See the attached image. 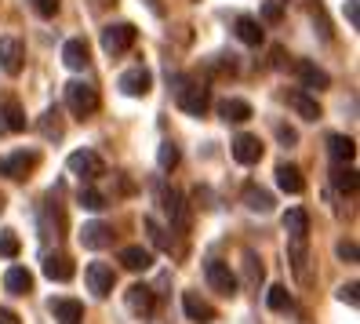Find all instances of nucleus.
<instances>
[{
  "label": "nucleus",
  "mask_w": 360,
  "mask_h": 324,
  "mask_svg": "<svg viewBox=\"0 0 360 324\" xmlns=\"http://www.w3.org/2000/svg\"><path fill=\"white\" fill-rule=\"evenodd\" d=\"M331 186L338 193H346V197H353L356 193V168L353 164H335L331 168Z\"/></svg>",
  "instance_id": "obj_27"
},
{
  "label": "nucleus",
  "mask_w": 360,
  "mask_h": 324,
  "mask_svg": "<svg viewBox=\"0 0 360 324\" xmlns=\"http://www.w3.org/2000/svg\"><path fill=\"white\" fill-rule=\"evenodd\" d=\"M0 211H4V197H0Z\"/></svg>",
  "instance_id": "obj_47"
},
{
  "label": "nucleus",
  "mask_w": 360,
  "mask_h": 324,
  "mask_svg": "<svg viewBox=\"0 0 360 324\" xmlns=\"http://www.w3.org/2000/svg\"><path fill=\"white\" fill-rule=\"evenodd\" d=\"M295 73H299V80H302V88H306V92H324V88H331V77H328L321 66L306 62V58L295 62Z\"/></svg>",
  "instance_id": "obj_13"
},
{
  "label": "nucleus",
  "mask_w": 360,
  "mask_h": 324,
  "mask_svg": "<svg viewBox=\"0 0 360 324\" xmlns=\"http://www.w3.org/2000/svg\"><path fill=\"white\" fill-rule=\"evenodd\" d=\"M0 135H8V124H4V110H0Z\"/></svg>",
  "instance_id": "obj_45"
},
{
  "label": "nucleus",
  "mask_w": 360,
  "mask_h": 324,
  "mask_svg": "<svg viewBox=\"0 0 360 324\" xmlns=\"http://www.w3.org/2000/svg\"><path fill=\"white\" fill-rule=\"evenodd\" d=\"M44 277L48 280H70L73 277V258L70 255H44Z\"/></svg>",
  "instance_id": "obj_25"
},
{
  "label": "nucleus",
  "mask_w": 360,
  "mask_h": 324,
  "mask_svg": "<svg viewBox=\"0 0 360 324\" xmlns=\"http://www.w3.org/2000/svg\"><path fill=\"white\" fill-rule=\"evenodd\" d=\"M0 255H4V258H15V255H18V237H15V230H0Z\"/></svg>",
  "instance_id": "obj_37"
},
{
  "label": "nucleus",
  "mask_w": 360,
  "mask_h": 324,
  "mask_svg": "<svg viewBox=\"0 0 360 324\" xmlns=\"http://www.w3.org/2000/svg\"><path fill=\"white\" fill-rule=\"evenodd\" d=\"M277 139H281L284 146H295V142H299V132H295V127H284V124H281V127H277Z\"/></svg>",
  "instance_id": "obj_43"
},
{
  "label": "nucleus",
  "mask_w": 360,
  "mask_h": 324,
  "mask_svg": "<svg viewBox=\"0 0 360 324\" xmlns=\"http://www.w3.org/2000/svg\"><path fill=\"white\" fill-rule=\"evenodd\" d=\"M84 280H88V292L95 299H110L113 285H117V273L110 263H91L88 270H84Z\"/></svg>",
  "instance_id": "obj_9"
},
{
  "label": "nucleus",
  "mask_w": 360,
  "mask_h": 324,
  "mask_svg": "<svg viewBox=\"0 0 360 324\" xmlns=\"http://www.w3.org/2000/svg\"><path fill=\"white\" fill-rule=\"evenodd\" d=\"M266 154V146L259 142V135H237L233 139V161L237 164H259Z\"/></svg>",
  "instance_id": "obj_11"
},
{
  "label": "nucleus",
  "mask_w": 360,
  "mask_h": 324,
  "mask_svg": "<svg viewBox=\"0 0 360 324\" xmlns=\"http://www.w3.org/2000/svg\"><path fill=\"white\" fill-rule=\"evenodd\" d=\"M284 233H288V241H309V215H306V208H288L284 211Z\"/></svg>",
  "instance_id": "obj_16"
},
{
  "label": "nucleus",
  "mask_w": 360,
  "mask_h": 324,
  "mask_svg": "<svg viewBox=\"0 0 360 324\" xmlns=\"http://www.w3.org/2000/svg\"><path fill=\"white\" fill-rule=\"evenodd\" d=\"M37 154H33V149H15V154H8V157H0V175H4V179H26L30 175V171L37 168Z\"/></svg>",
  "instance_id": "obj_8"
},
{
  "label": "nucleus",
  "mask_w": 360,
  "mask_h": 324,
  "mask_svg": "<svg viewBox=\"0 0 360 324\" xmlns=\"http://www.w3.org/2000/svg\"><path fill=\"white\" fill-rule=\"evenodd\" d=\"M66 106H70V113L73 117H91L98 110V88L88 80H70L66 84Z\"/></svg>",
  "instance_id": "obj_2"
},
{
  "label": "nucleus",
  "mask_w": 360,
  "mask_h": 324,
  "mask_svg": "<svg viewBox=\"0 0 360 324\" xmlns=\"http://www.w3.org/2000/svg\"><path fill=\"white\" fill-rule=\"evenodd\" d=\"M356 292H360L356 285H342V288H338V299H342L346 306H360V295Z\"/></svg>",
  "instance_id": "obj_39"
},
{
  "label": "nucleus",
  "mask_w": 360,
  "mask_h": 324,
  "mask_svg": "<svg viewBox=\"0 0 360 324\" xmlns=\"http://www.w3.org/2000/svg\"><path fill=\"white\" fill-rule=\"evenodd\" d=\"M146 4H150V8H153V11L160 15V0H146Z\"/></svg>",
  "instance_id": "obj_46"
},
{
  "label": "nucleus",
  "mask_w": 360,
  "mask_h": 324,
  "mask_svg": "<svg viewBox=\"0 0 360 324\" xmlns=\"http://www.w3.org/2000/svg\"><path fill=\"white\" fill-rule=\"evenodd\" d=\"M338 258H342V263H356V244L353 241H338Z\"/></svg>",
  "instance_id": "obj_40"
},
{
  "label": "nucleus",
  "mask_w": 360,
  "mask_h": 324,
  "mask_svg": "<svg viewBox=\"0 0 360 324\" xmlns=\"http://www.w3.org/2000/svg\"><path fill=\"white\" fill-rule=\"evenodd\" d=\"M219 117L226 124H244V120L255 117V110H251V102H244V99H222L219 102Z\"/></svg>",
  "instance_id": "obj_21"
},
{
  "label": "nucleus",
  "mask_w": 360,
  "mask_h": 324,
  "mask_svg": "<svg viewBox=\"0 0 360 324\" xmlns=\"http://www.w3.org/2000/svg\"><path fill=\"white\" fill-rule=\"evenodd\" d=\"M288 106L302 120H321V102H316V95H309V92H288Z\"/></svg>",
  "instance_id": "obj_20"
},
{
  "label": "nucleus",
  "mask_w": 360,
  "mask_h": 324,
  "mask_svg": "<svg viewBox=\"0 0 360 324\" xmlns=\"http://www.w3.org/2000/svg\"><path fill=\"white\" fill-rule=\"evenodd\" d=\"M146 233H150V241L157 244V248H164V251H172L175 244H172V237H167V230L157 223V219H146Z\"/></svg>",
  "instance_id": "obj_36"
},
{
  "label": "nucleus",
  "mask_w": 360,
  "mask_h": 324,
  "mask_svg": "<svg viewBox=\"0 0 360 324\" xmlns=\"http://www.w3.org/2000/svg\"><path fill=\"white\" fill-rule=\"evenodd\" d=\"M262 18H266V23H281V18H284V11H281V4H273V0H269V4L262 8Z\"/></svg>",
  "instance_id": "obj_42"
},
{
  "label": "nucleus",
  "mask_w": 360,
  "mask_h": 324,
  "mask_svg": "<svg viewBox=\"0 0 360 324\" xmlns=\"http://www.w3.org/2000/svg\"><path fill=\"white\" fill-rule=\"evenodd\" d=\"M262 277H266V270H262V263H259V255H255V251H244V280H248V288L259 292Z\"/></svg>",
  "instance_id": "obj_30"
},
{
  "label": "nucleus",
  "mask_w": 360,
  "mask_h": 324,
  "mask_svg": "<svg viewBox=\"0 0 360 324\" xmlns=\"http://www.w3.org/2000/svg\"><path fill=\"white\" fill-rule=\"evenodd\" d=\"M135 37H139V30L131 23H110L102 30V51L105 55H124V51L135 48Z\"/></svg>",
  "instance_id": "obj_4"
},
{
  "label": "nucleus",
  "mask_w": 360,
  "mask_h": 324,
  "mask_svg": "<svg viewBox=\"0 0 360 324\" xmlns=\"http://www.w3.org/2000/svg\"><path fill=\"white\" fill-rule=\"evenodd\" d=\"M77 204H80L84 211H102L110 201H105V193H98V189H91V186H84V189L77 193Z\"/></svg>",
  "instance_id": "obj_31"
},
{
  "label": "nucleus",
  "mask_w": 360,
  "mask_h": 324,
  "mask_svg": "<svg viewBox=\"0 0 360 324\" xmlns=\"http://www.w3.org/2000/svg\"><path fill=\"white\" fill-rule=\"evenodd\" d=\"M66 168L73 171V175L88 179V182H95V179H102V175H105V161L95 154V149H77V154H70Z\"/></svg>",
  "instance_id": "obj_6"
},
{
  "label": "nucleus",
  "mask_w": 360,
  "mask_h": 324,
  "mask_svg": "<svg viewBox=\"0 0 360 324\" xmlns=\"http://www.w3.org/2000/svg\"><path fill=\"white\" fill-rule=\"evenodd\" d=\"M30 8H33L40 18H55V15H58V0H30Z\"/></svg>",
  "instance_id": "obj_38"
},
{
  "label": "nucleus",
  "mask_w": 360,
  "mask_h": 324,
  "mask_svg": "<svg viewBox=\"0 0 360 324\" xmlns=\"http://www.w3.org/2000/svg\"><path fill=\"white\" fill-rule=\"evenodd\" d=\"M237 37H240V44H248V48H259L262 44V23L259 18H251V15H240L237 18Z\"/></svg>",
  "instance_id": "obj_24"
},
{
  "label": "nucleus",
  "mask_w": 360,
  "mask_h": 324,
  "mask_svg": "<svg viewBox=\"0 0 360 324\" xmlns=\"http://www.w3.org/2000/svg\"><path fill=\"white\" fill-rule=\"evenodd\" d=\"M153 197H157L160 211L172 219L175 230H189V211H186V201H182V193H179L175 186H167L164 179H157V182H153Z\"/></svg>",
  "instance_id": "obj_1"
},
{
  "label": "nucleus",
  "mask_w": 360,
  "mask_h": 324,
  "mask_svg": "<svg viewBox=\"0 0 360 324\" xmlns=\"http://www.w3.org/2000/svg\"><path fill=\"white\" fill-rule=\"evenodd\" d=\"M48 310L58 324H80L84 320V302H77V299H51Z\"/></svg>",
  "instance_id": "obj_17"
},
{
  "label": "nucleus",
  "mask_w": 360,
  "mask_h": 324,
  "mask_svg": "<svg viewBox=\"0 0 360 324\" xmlns=\"http://www.w3.org/2000/svg\"><path fill=\"white\" fill-rule=\"evenodd\" d=\"M62 132H66V127H62V113L58 110H48L44 117H40V135L44 139H62Z\"/></svg>",
  "instance_id": "obj_32"
},
{
  "label": "nucleus",
  "mask_w": 360,
  "mask_h": 324,
  "mask_svg": "<svg viewBox=\"0 0 360 324\" xmlns=\"http://www.w3.org/2000/svg\"><path fill=\"white\" fill-rule=\"evenodd\" d=\"M244 208L248 211H259V215H269L273 211V193L262 189V186H255V182H248L244 186Z\"/></svg>",
  "instance_id": "obj_22"
},
{
  "label": "nucleus",
  "mask_w": 360,
  "mask_h": 324,
  "mask_svg": "<svg viewBox=\"0 0 360 324\" xmlns=\"http://www.w3.org/2000/svg\"><path fill=\"white\" fill-rule=\"evenodd\" d=\"M124 299H128V310H131L135 317H150L153 306H157V295H153L150 285H131Z\"/></svg>",
  "instance_id": "obj_14"
},
{
  "label": "nucleus",
  "mask_w": 360,
  "mask_h": 324,
  "mask_svg": "<svg viewBox=\"0 0 360 324\" xmlns=\"http://www.w3.org/2000/svg\"><path fill=\"white\" fill-rule=\"evenodd\" d=\"M179 161H182L179 146H175V142H160V149H157V164H160V171H172Z\"/></svg>",
  "instance_id": "obj_33"
},
{
  "label": "nucleus",
  "mask_w": 360,
  "mask_h": 324,
  "mask_svg": "<svg viewBox=\"0 0 360 324\" xmlns=\"http://www.w3.org/2000/svg\"><path fill=\"white\" fill-rule=\"evenodd\" d=\"M26 66V44L18 37H0V70L8 77H18Z\"/></svg>",
  "instance_id": "obj_7"
},
{
  "label": "nucleus",
  "mask_w": 360,
  "mask_h": 324,
  "mask_svg": "<svg viewBox=\"0 0 360 324\" xmlns=\"http://www.w3.org/2000/svg\"><path fill=\"white\" fill-rule=\"evenodd\" d=\"M175 102H179V110H186L189 117H204V113H207V106H211V92L204 88V84H193V80L179 77Z\"/></svg>",
  "instance_id": "obj_3"
},
{
  "label": "nucleus",
  "mask_w": 360,
  "mask_h": 324,
  "mask_svg": "<svg viewBox=\"0 0 360 324\" xmlns=\"http://www.w3.org/2000/svg\"><path fill=\"white\" fill-rule=\"evenodd\" d=\"M117 88L124 95H131V99H142V95H150V88H153V73L146 70V66H131V70L120 73Z\"/></svg>",
  "instance_id": "obj_10"
},
{
  "label": "nucleus",
  "mask_w": 360,
  "mask_h": 324,
  "mask_svg": "<svg viewBox=\"0 0 360 324\" xmlns=\"http://www.w3.org/2000/svg\"><path fill=\"white\" fill-rule=\"evenodd\" d=\"M204 277H207V285L211 292H219V295H237V273H233L222 258H207L204 263Z\"/></svg>",
  "instance_id": "obj_5"
},
{
  "label": "nucleus",
  "mask_w": 360,
  "mask_h": 324,
  "mask_svg": "<svg viewBox=\"0 0 360 324\" xmlns=\"http://www.w3.org/2000/svg\"><path fill=\"white\" fill-rule=\"evenodd\" d=\"M4 288H8L11 295H30V292H33V273H30L26 266H11V270L4 273Z\"/></svg>",
  "instance_id": "obj_26"
},
{
  "label": "nucleus",
  "mask_w": 360,
  "mask_h": 324,
  "mask_svg": "<svg viewBox=\"0 0 360 324\" xmlns=\"http://www.w3.org/2000/svg\"><path fill=\"white\" fill-rule=\"evenodd\" d=\"M266 302H269V310H291V292L284 288V285H273L269 292H266Z\"/></svg>",
  "instance_id": "obj_35"
},
{
  "label": "nucleus",
  "mask_w": 360,
  "mask_h": 324,
  "mask_svg": "<svg viewBox=\"0 0 360 324\" xmlns=\"http://www.w3.org/2000/svg\"><path fill=\"white\" fill-rule=\"evenodd\" d=\"M62 62H66V66H70L73 73L88 70V62H91V55H88V44H84L80 37L66 40V44H62Z\"/></svg>",
  "instance_id": "obj_19"
},
{
  "label": "nucleus",
  "mask_w": 360,
  "mask_h": 324,
  "mask_svg": "<svg viewBox=\"0 0 360 324\" xmlns=\"http://www.w3.org/2000/svg\"><path fill=\"white\" fill-rule=\"evenodd\" d=\"M0 324H22V320H18V313H11V310L0 306Z\"/></svg>",
  "instance_id": "obj_44"
},
{
  "label": "nucleus",
  "mask_w": 360,
  "mask_h": 324,
  "mask_svg": "<svg viewBox=\"0 0 360 324\" xmlns=\"http://www.w3.org/2000/svg\"><path fill=\"white\" fill-rule=\"evenodd\" d=\"M346 18H349L353 30L360 26V0H346Z\"/></svg>",
  "instance_id": "obj_41"
},
{
  "label": "nucleus",
  "mask_w": 360,
  "mask_h": 324,
  "mask_svg": "<svg viewBox=\"0 0 360 324\" xmlns=\"http://www.w3.org/2000/svg\"><path fill=\"white\" fill-rule=\"evenodd\" d=\"M277 186L284 193H302L306 189V179H302V171L295 168V164H277Z\"/></svg>",
  "instance_id": "obj_28"
},
{
  "label": "nucleus",
  "mask_w": 360,
  "mask_h": 324,
  "mask_svg": "<svg viewBox=\"0 0 360 324\" xmlns=\"http://www.w3.org/2000/svg\"><path fill=\"white\" fill-rule=\"evenodd\" d=\"M328 154L335 164H353L356 157V142L349 135H328Z\"/></svg>",
  "instance_id": "obj_23"
},
{
  "label": "nucleus",
  "mask_w": 360,
  "mask_h": 324,
  "mask_svg": "<svg viewBox=\"0 0 360 324\" xmlns=\"http://www.w3.org/2000/svg\"><path fill=\"white\" fill-rule=\"evenodd\" d=\"M182 310H186L189 320H197V324H211V320L219 317L215 306H211L207 299H200L197 292H182Z\"/></svg>",
  "instance_id": "obj_12"
},
{
  "label": "nucleus",
  "mask_w": 360,
  "mask_h": 324,
  "mask_svg": "<svg viewBox=\"0 0 360 324\" xmlns=\"http://www.w3.org/2000/svg\"><path fill=\"white\" fill-rule=\"evenodd\" d=\"M288 258H291L295 273H299V280H306V277H309V273H306V241H291V248H288Z\"/></svg>",
  "instance_id": "obj_34"
},
{
  "label": "nucleus",
  "mask_w": 360,
  "mask_h": 324,
  "mask_svg": "<svg viewBox=\"0 0 360 324\" xmlns=\"http://www.w3.org/2000/svg\"><path fill=\"white\" fill-rule=\"evenodd\" d=\"M0 110H4V124H8V132H26V113H22V106H18L15 99L0 102Z\"/></svg>",
  "instance_id": "obj_29"
},
{
  "label": "nucleus",
  "mask_w": 360,
  "mask_h": 324,
  "mask_svg": "<svg viewBox=\"0 0 360 324\" xmlns=\"http://www.w3.org/2000/svg\"><path fill=\"white\" fill-rule=\"evenodd\" d=\"M120 266L131 270V273H142L153 266V248H142V244H128L120 251Z\"/></svg>",
  "instance_id": "obj_18"
},
{
  "label": "nucleus",
  "mask_w": 360,
  "mask_h": 324,
  "mask_svg": "<svg viewBox=\"0 0 360 324\" xmlns=\"http://www.w3.org/2000/svg\"><path fill=\"white\" fill-rule=\"evenodd\" d=\"M80 244H84V248H91V251L110 248V244H113V226H105V223H84V230H80Z\"/></svg>",
  "instance_id": "obj_15"
}]
</instances>
